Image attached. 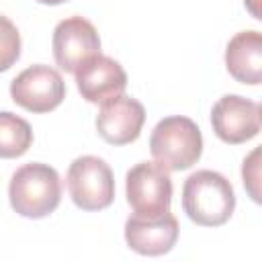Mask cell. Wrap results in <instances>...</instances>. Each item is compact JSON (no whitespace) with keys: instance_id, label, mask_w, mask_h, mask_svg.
Instances as JSON below:
<instances>
[{"instance_id":"cell-13","label":"cell","mask_w":262,"mask_h":262,"mask_svg":"<svg viewBox=\"0 0 262 262\" xmlns=\"http://www.w3.org/2000/svg\"><path fill=\"white\" fill-rule=\"evenodd\" d=\"M33 143L31 125L14 113L0 111V158H18Z\"/></svg>"},{"instance_id":"cell-2","label":"cell","mask_w":262,"mask_h":262,"mask_svg":"<svg viewBox=\"0 0 262 262\" xmlns=\"http://www.w3.org/2000/svg\"><path fill=\"white\" fill-rule=\"evenodd\" d=\"M10 207L29 219H41L53 213L61 201V180L57 172L41 162L20 166L8 184Z\"/></svg>"},{"instance_id":"cell-4","label":"cell","mask_w":262,"mask_h":262,"mask_svg":"<svg viewBox=\"0 0 262 262\" xmlns=\"http://www.w3.org/2000/svg\"><path fill=\"white\" fill-rule=\"evenodd\" d=\"M127 203L137 217L158 219L170 213L172 178L158 162H139L127 172Z\"/></svg>"},{"instance_id":"cell-14","label":"cell","mask_w":262,"mask_h":262,"mask_svg":"<svg viewBox=\"0 0 262 262\" xmlns=\"http://www.w3.org/2000/svg\"><path fill=\"white\" fill-rule=\"evenodd\" d=\"M20 57V35L16 25L0 14V72H6Z\"/></svg>"},{"instance_id":"cell-12","label":"cell","mask_w":262,"mask_h":262,"mask_svg":"<svg viewBox=\"0 0 262 262\" xmlns=\"http://www.w3.org/2000/svg\"><path fill=\"white\" fill-rule=\"evenodd\" d=\"M227 72L242 84L256 86L262 80V35L258 31L237 33L225 49Z\"/></svg>"},{"instance_id":"cell-7","label":"cell","mask_w":262,"mask_h":262,"mask_svg":"<svg viewBox=\"0 0 262 262\" xmlns=\"http://www.w3.org/2000/svg\"><path fill=\"white\" fill-rule=\"evenodd\" d=\"M100 53V37L90 20L84 16H70L53 31V57L55 63L70 74Z\"/></svg>"},{"instance_id":"cell-15","label":"cell","mask_w":262,"mask_h":262,"mask_svg":"<svg viewBox=\"0 0 262 262\" xmlns=\"http://www.w3.org/2000/svg\"><path fill=\"white\" fill-rule=\"evenodd\" d=\"M258 156H260V149H254V151L244 160V166H242L244 186L248 188L250 196H252L256 203L260 201V192H258V178H260V174H258V170H260V166H258Z\"/></svg>"},{"instance_id":"cell-6","label":"cell","mask_w":262,"mask_h":262,"mask_svg":"<svg viewBox=\"0 0 262 262\" xmlns=\"http://www.w3.org/2000/svg\"><path fill=\"white\" fill-rule=\"evenodd\" d=\"M12 100L31 113H49L66 98V82L55 68L31 66L23 70L10 84Z\"/></svg>"},{"instance_id":"cell-8","label":"cell","mask_w":262,"mask_h":262,"mask_svg":"<svg viewBox=\"0 0 262 262\" xmlns=\"http://www.w3.org/2000/svg\"><path fill=\"white\" fill-rule=\"evenodd\" d=\"M211 125L215 135L229 145L250 141L260 131V104L239 94H225L211 111Z\"/></svg>"},{"instance_id":"cell-16","label":"cell","mask_w":262,"mask_h":262,"mask_svg":"<svg viewBox=\"0 0 262 262\" xmlns=\"http://www.w3.org/2000/svg\"><path fill=\"white\" fill-rule=\"evenodd\" d=\"M37 2H41V4H61L66 0H37Z\"/></svg>"},{"instance_id":"cell-9","label":"cell","mask_w":262,"mask_h":262,"mask_svg":"<svg viewBox=\"0 0 262 262\" xmlns=\"http://www.w3.org/2000/svg\"><path fill=\"white\" fill-rule=\"evenodd\" d=\"M145 121V108L139 100L119 94L100 102L96 115V131L111 145H127L141 133Z\"/></svg>"},{"instance_id":"cell-10","label":"cell","mask_w":262,"mask_h":262,"mask_svg":"<svg viewBox=\"0 0 262 262\" xmlns=\"http://www.w3.org/2000/svg\"><path fill=\"white\" fill-rule=\"evenodd\" d=\"M76 84L84 100L98 104L123 94L127 88V74L119 61L98 53L76 70Z\"/></svg>"},{"instance_id":"cell-3","label":"cell","mask_w":262,"mask_h":262,"mask_svg":"<svg viewBox=\"0 0 262 262\" xmlns=\"http://www.w3.org/2000/svg\"><path fill=\"white\" fill-rule=\"evenodd\" d=\"M154 160L168 172H180L196 164L203 151V137L196 123L182 115L162 119L149 137Z\"/></svg>"},{"instance_id":"cell-5","label":"cell","mask_w":262,"mask_h":262,"mask_svg":"<svg viewBox=\"0 0 262 262\" xmlns=\"http://www.w3.org/2000/svg\"><path fill=\"white\" fill-rule=\"evenodd\" d=\"M66 182L74 205L82 211H102L115 199V178L102 158H76L68 168Z\"/></svg>"},{"instance_id":"cell-11","label":"cell","mask_w":262,"mask_h":262,"mask_svg":"<svg viewBox=\"0 0 262 262\" xmlns=\"http://www.w3.org/2000/svg\"><path fill=\"white\" fill-rule=\"evenodd\" d=\"M178 237V221L166 213L158 219L129 217L125 223V239L129 248L143 256H162L170 252Z\"/></svg>"},{"instance_id":"cell-1","label":"cell","mask_w":262,"mask_h":262,"mask_svg":"<svg viewBox=\"0 0 262 262\" xmlns=\"http://www.w3.org/2000/svg\"><path fill=\"white\" fill-rule=\"evenodd\" d=\"M182 209L188 219L199 225H223L235 209L233 186L219 172L199 170L184 180Z\"/></svg>"}]
</instances>
